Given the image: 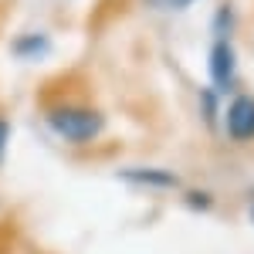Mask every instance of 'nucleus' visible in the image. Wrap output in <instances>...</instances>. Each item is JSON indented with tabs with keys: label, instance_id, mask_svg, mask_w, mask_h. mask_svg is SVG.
<instances>
[{
	"label": "nucleus",
	"instance_id": "f257e3e1",
	"mask_svg": "<svg viewBox=\"0 0 254 254\" xmlns=\"http://www.w3.org/2000/svg\"><path fill=\"white\" fill-rule=\"evenodd\" d=\"M44 129L68 146H92L109 129V119L88 102H55L44 109Z\"/></svg>",
	"mask_w": 254,
	"mask_h": 254
},
{
	"label": "nucleus",
	"instance_id": "f03ea898",
	"mask_svg": "<svg viewBox=\"0 0 254 254\" xmlns=\"http://www.w3.org/2000/svg\"><path fill=\"white\" fill-rule=\"evenodd\" d=\"M207 75L214 92H231L237 81V51L231 38H214L207 51Z\"/></svg>",
	"mask_w": 254,
	"mask_h": 254
},
{
	"label": "nucleus",
	"instance_id": "7ed1b4c3",
	"mask_svg": "<svg viewBox=\"0 0 254 254\" xmlns=\"http://www.w3.org/2000/svg\"><path fill=\"white\" fill-rule=\"evenodd\" d=\"M224 132L234 142H254V95L237 92L224 112Z\"/></svg>",
	"mask_w": 254,
	"mask_h": 254
},
{
	"label": "nucleus",
	"instance_id": "20e7f679",
	"mask_svg": "<svg viewBox=\"0 0 254 254\" xmlns=\"http://www.w3.org/2000/svg\"><path fill=\"white\" fill-rule=\"evenodd\" d=\"M119 180H126L132 187H149V190H176L180 187V176L173 170H159V166H129L119 173Z\"/></svg>",
	"mask_w": 254,
	"mask_h": 254
},
{
	"label": "nucleus",
	"instance_id": "39448f33",
	"mask_svg": "<svg viewBox=\"0 0 254 254\" xmlns=\"http://www.w3.org/2000/svg\"><path fill=\"white\" fill-rule=\"evenodd\" d=\"M14 55L24 61H38V58H48L51 55V38L41 34V31H27L14 41Z\"/></svg>",
	"mask_w": 254,
	"mask_h": 254
},
{
	"label": "nucleus",
	"instance_id": "423d86ee",
	"mask_svg": "<svg viewBox=\"0 0 254 254\" xmlns=\"http://www.w3.org/2000/svg\"><path fill=\"white\" fill-rule=\"evenodd\" d=\"M234 27H237V17H234V3H220L214 14V24H210V31H214V38H234Z\"/></svg>",
	"mask_w": 254,
	"mask_h": 254
},
{
	"label": "nucleus",
	"instance_id": "0eeeda50",
	"mask_svg": "<svg viewBox=\"0 0 254 254\" xmlns=\"http://www.w3.org/2000/svg\"><path fill=\"white\" fill-rule=\"evenodd\" d=\"M220 92H214V88H203L200 92V105H203V119H207V126L210 129H217V109H220Z\"/></svg>",
	"mask_w": 254,
	"mask_h": 254
},
{
	"label": "nucleus",
	"instance_id": "6e6552de",
	"mask_svg": "<svg viewBox=\"0 0 254 254\" xmlns=\"http://www.w3.org/2000/svg\"><path fill=\"white\" fill-rule=\"evenodd\" d=\"M187 207H193V210H210V207H214V196L207 193V190H187Z\"/></svg>",
	"mask_w": 254,
	"mask_h": 254
},
{
	"label": "nucleus",
	"instance_id": "1a4fd4ad",
	"mask_svg": "<svg viewBox=\"0 0 254 254\" xmlns=\"http://www.w3.org/2000/svg\"><path fill=\"white\" fill-rule=\"evenodd\" d=\"M10 132H14L10 129V119L0 112V166L7 163V153H10Z\"/></svg>",
	"mask_w": 254,
	"mask_h": 254
},
{
	"label": "nucleus",
	"instance_id": "9d476101",
	"mask_svg": "<svg viewBox=\"0 0 254 254\" xmlns=\"http://www.w3.org/2000/svg\"><path fill=\"white\" fill-rule=\"evenodd\" d=\"M159 7H166V10H187V7H193L196 0H156Z\"/></svg>",
	"mask_w": 254,
	"mask_h": 254
},
{
	"label": "nucleus",
	"instance_id": "9b49d317",
	"mask_svg": "<svg viewBox=\"0 0 254 254\" xmlns=\"http://www.w3.org/2000/svg\"><path fill=\"white\" fill-rule=\"evenodd\" d=\"M251 220H254V207H251Z\"/></svg>",
	"mask_w": 254,
	"mask_h": 254
}]
</instances>
